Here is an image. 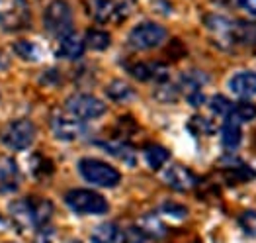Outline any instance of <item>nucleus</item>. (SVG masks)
<instances>
[{
	"label": "nucleus",
	"instance_id": "obj_1",
	"mask_svg": "<svg viewBox=\"0 0 256 243\" xmlns=\"http://www.w3.org/2000/svg\"><path fill=\"white\" fill-rule=\"evenodd\" d=\"M78 173L82 175L86 182H90L94 186H102V188H114L122 180V175L118 169H114L112 165H108L100 159H92V157L78 161Z\"/></svg>",
	"mask_w": 256,
	"mask_h": 243
},
{
	"label": "nucleus",
	"instance_id": "obj_20",
	"mask_svg": "<svg viewBox=\"0 0 256 243\" xmlns=\"http://www.w3.org/2000/svg\"><path fill=\"white\" fill-rule=\"evenodd\" d=\"M208 83V75L198 71V69H192L188 73H184L180 77V83H178V89L184 90L186 96H190L194 92H202V87Z\"/></svg>",
	"mask_w": 256,
	"mask_h": 243
},
{
	"label": "nucleus",
	"instance_id": "obj_27",
	"mask_svg": "<svg viewBox=\"0 0 256 243\" xmlns=\"http://www.w3.org/2000/svg\"><path fill=\"white\" fill-rule=\"evenodd\" d=\"M108 98L116 100V102H126L129 98H133V89L124 81H112L106 87Z\"/></svg>",
	"mask_w": 256,
	"mask_h": 243
},
{
	"label": "nucleus",
	"instance_id": "obj_3",
	"mask_svg": "<svg viewBox=\"0 0 256 243\" xmlns=\"http://www.w3.org/2000/svg\"><path fill=\"white\" fill-rule=\"evenodd\" d=\"M166 42V30L154 22H141L135 26L128 36V44L131 49L145 51V49H154Z\"/></svg>",
	"mask_w": 256,
	"mask_h": 243
},
{
	"label": "nucleus",
	"instance_id": "obj_37",
	"mask_svg": "<svg viewBox=\"0 0 256 243\" xmlns=\"http://www.w3.org/2000/svg\"><path fill=\"white\" fill-rule=\"evenodd\" d=\"M188 102H190L192 106H202V104L206 102V96H204L202 92H194V94L188 96Z\"/></svg>",
	"mask_w": 256,
	"mask_h": 243
},
{
	"label": "nucleus",
	"instance_id": "obj_34",
	"mask_svg": "<svg viewBox=\"0 0 256 243\" xmlns=\"http://www.w3.org/2000/svg\"><path fill=\"white\" fill-rule=\"evenodd\" d=\"M122 239H124V243H145V233L137 227V225H131V227H128L124 233H122Z\"/></svg>",
	"mask_w": 256,
	"mask_h": 243
},
{
	"label": "nucleus",
	"instance_id": "obj_4",
	"mask_svg": "<svg viewBox=\"0 0 256 243\" xmlns=\"http://www.w3.org/2000/svg\"><path fill=\"white\" fill-rule=\"evenodd\" d=\"M64 110H66V114L74 116V118L80 120V122H88V120L100 118V116L106 112V104H104L100 98L92 96V94L78 92V94H72V96L66 98Z\"/></svg>",
	"mask_w": 256,
	"mask_h": 243
},
{
	"label": "nucleus",
	"instance_id": "obj_7",
	"mask_svg": "<svg viewBox=\"0 0 256 243\" xmlns=\"http://www.w3.org/2000/svg\"><path fill=\"white\" fill-rule=\"evenodd\" d=\"M2 143L12 151L28 149L36 139V126L30 120H16L2 130Z\"/></svg>",
	"mask_w": 256,
	"mask_h": 243
},
{
	"label": "nucleus",
	"instance_id": "obj_15",
	"mask_svg": "<svg viewBox=\"0 0 256 243\" xmlns=\"http://www.w3.org/2000/svg\"><path fill=\"white\" fill-rule=\"evenodd\" d=\"M84 40H80L74 32L72 34H66L59 40V47H57V55L63 57V59H68V61H76L84 55Z\"/></svg>",
	"mask_w": 256,
	"mask_h": 243
},
{
	"label": "nucleus",
	"instance_id": "obj_17",
	"mask_svg": "<svg viewBox=\"0 0 256 243\" xmlns=\"http://www.w3.org/2000/svg\"><path fill=\"white\" fill-rule=\"evenodd\" d=\"M102 147H104V151L110 155H114L116 159H120V161H124L126 165L129 167H135L137 165V155H135V149L128 145L126 141H122V139H116V141H102L100 143Z\"/></svg>",
	"mask_w": 256,
	"mask_h": 243
},
{
	"label": "nucleus",
	"instance_id": "obj_21",
	"mask_svg": "<svg viewBox=\"0 0 256 243\" xmlns=\"http://www.w3.org/2000/svg\"><path fill=\"white\" fill-rule=\"evenodd\" d=\"M30 204H32L36 227L42 229L45 225H49V221L53 218V204L49 200H43V198H30Z\"/></svg>",
	"mask_w": 256,
	"mask_h": 243
},
{
	"label": "nucleus",
	"instance_id": "obj_32",
	"mask_svg": "<svg viewBox=\"0 0 256 243\" xmlns=\"http://www.w3.org/2000/svg\"><path fill=\"white\" fill-rule=\"evenodd\" d=\"M238 223H240V227H242L244 233L256 237V210H244L238 216Z\"/></svg>",
	"mask_w": 256,
	"mask_h": 243
},
{
	"label": "nucleus",
	"instance_id": "obj_22",
	"mask_svg": "<svg viewBox=\"0 0 256 243\" xmlns=\"http://www.w3.org/2000/svg\"><path fill=\"white\" fill-rule=\"evenodd\" d=\"M145 237H150V239H162L166 235V225L158 220L154 214H147L139 220V225H137Z\"/></svg>",
	"mask_w": 256,
	"mask_h": 243
},
{
	"label": "nucleus",
	"instance_id": "obj_8",
	"mask_svg": "<svg viewBox=\"0 0 256 243\" xmlns=\"http://www.w3.org/2000/svg\"><path fill=\"white\" fill-rule=\"evenodd\" d=\"M30 24V10L26 0H0V26L4 30L16 32Z\"/></svg>",
	"mask_w": 256,
	"mask_h": 243
},
{
	"label": "nucleus",
	"instance_id": "obj_31",
	"mask_svg": "<svg viewBox=\"0 0 256 243\" xmlns=\"http://www.w3.org/2000/svg\"><path fill=\"white\" fill-rule=\"evenodd\" d=\"M210 108L214 112L215 116H221V118H227L231 112H233V102L229 100V98H225V96H221V94H215L214 98L210 100Z\"/></svg>",
	"mask_w": 256,
	"mask_h": 243
},
{
	"label": "nucleus",
	"instance_id": "obj_38",
	"mask_svg": "<svg viewBox=\"0 0 256 243\" xmlns=\"http://www.w3.org/2000/svg\"><path fill=\"white\" fill-rule=\"evenodd\" d=\"M194 243H200V241H194Z\"/></svg>",
	"mask_w": 256,
	"mask_h": 243
},
{
	"label": "nucleus",
	"instance_id": "obj_18",
	"mask_svg": "<svg viewBox=\"0 0 256 243\" xmlns=\"http://www.w3.org/2000/svg\"><path fill=\"white\" fill-rule=\"evenodd\" d=\"M240 139H242L240 122L229 114V116L225 118V122H223V128H221V141H223V145H225L227 149H235V147H238Z\"/></svg>",
	"mask_w": 256,
	"mask_h": 243
},
{
	"label": "nucleus",
	"instance_id": "obj_19",
	"mask_svg": "<svg viewBox=\"0 0 256 243\" xmlns=\"http://www.w3.org/2000/svg\"><path fill=\"white\" fill-rule=\"evenodd\" d=\"M231 40L233 44L238 45H248V47L256 45V22H242V20L233 22Z\"/></svg>",
	"mask_w": 256,
	"mask_h": 243
},
{
	"label": "nucleus",
	"instance_id": "obj_28",
	"mask_svg": "<svg viewBox=\"0 0 256 243\" xmlns=\"http://www.w3.org/2000/svg\"><path fill=\"white\" fill-rule=\"evenodd\" d=\"M231 116L236 118L240 124H246V122H252L256 118V106L252 102H248V100H242V102H238L235 104V108L231 112Z\"/></svg>",
	"mask_w": 256,
	"mask_h": 243
},
{
	"label": "nucleus",
	"instance_id": "obj_13",
	"mask_svg": "<svg viewBox=\"0 0 256 243\" xmlns=\"http://www.w3.org/2000/svg\"><path fill=\"white\" fill-rule=\"evenodd\" d=\"M227 87L238 98H250L256 94V73H252V71L236 73L229 79Z\"/></svg>",
	"mask_w": 256,
	"mask_h": 243
},
{
	"label": "nucleus",
	"instance_id": "obj_10",
	"mask_svg": "<svg viewBox=\"0 0 256 243\" xmlns=\"http://www.w3.org/2000/svg\"><path fill=\"white\" fill-rule=\"evenodd\" d=\"M129 75L137 81H143V83H156V85H162L168 81V67L164 63H158V61H150V63H135V65L129 67Z\"/></svg>",
	"mask_w": 256,
	"mask_h": 243
},
{
	"label": "nucleus",
	"instance_id": "obj_16",
	"mask_svg": "<svg viewBox=\"0 0 256 243\" xmlns=\"http://www.w3.org/2000/svg\"><path fill=\"white\" fill-rule=\"evenodd\" d=\"M8 212H10V218H12V221H14L18 227H22V229L36 227V221H34V212H32L30 198H28V200H14V202L8 206Z\"/></svg>",
	"mask_w": 256,
	"mask_h": 243
},
{
	"label": "nucleus",
	"instance_id": "obj_29",
	"mask_svg": "<svg viewBox=\"0 0 256 243\" xmlns=\"http://www.w3.org/2000/svg\"><path fill=\"white\" fill-rule=\"evenodd\" d=\"M188 130L194 135H214L215 132L214 124L204 116H192V120L188 122Z\"/></svg>",
	"mask_w": 256,
	"mask_h": 243
},
{
	"label": "nucleus",
	"instance_id": "obj_12",
	"mask_svg": "<svg viewBox=\"0 0 256 243\" xmlns=\"http://www.w3.org/2000/svg\"><path fill=\"white\" fill-rule=\"evenodd\" d=\"M206 22V28L214 34L215 42L221 45V47H227L231 44L233 45V40H231V30H233V22L227 20L225 16H217V14H210L204 18Z\"/></svg>",
	"mask_w": 256,
	"mask_h": 243
},
{
	"label": "nucleus",
	"instance_id": "obj_9",
	"mask_svg": "<svg viewBox=\"0 0 256 243\" xmlns=\"http://www.w3.org/2000/svg\"><path fill=\"white\" fill-rule=\"evenodd\" d=\"M51 132L57 139L63 141H74L78 137H82L86 132L84 124L80 120H76L70 114H55L51 118Z\"/></svg>",
	"mask_w": 256,
	"mask_h": 243
},
{
	"label": "nucleus",
	"instance_id": "obj_25",
	"mask_svg": "<svg viewBox=\"0 0 256 243\" xmlns=\"http://www.w3.org/2000/svg\"><path fill=\"white\" fill-rule=\"evenodd\" d=\"M168 159H170V153L162 145H147L145 147V161H147V165H149L152 171L160 169Z\"/></svg>",
	"mask_w": 256,
	"mask_h": 243
},
{
	"label": "nucleus",
	"instance_id": "obj_6",
	"mask_svg": "<svg viewBox=\"0 0 256 243\" xmlns=\"http://www.w3.org/2000/svg\"><path fill=\"white\" fill-rule=\"evenodd\" d=\"M86 10L96 22H122L129 16L126 0H86Z\"/></svg>",
	"mask_w": 256,
	"mask_h": 243
},
{
	"label": "nucleus",
	"instance_id": "obj_30",
	"mask_svg": "<svg viewBox=\"0 0 256 243\" xmlns=\"http://www.w3.org/2000/svg\"><path fill=\"white\" fill-rule=\"evenodd\" d=\"M178 94H180V89L178 87H172L168 83L158 85L156 90H154V98L158 102H162V104H174L176 98H178Z\"/></svg>",
	"mask_w": 256,
	"mask_h": 243
},
{
	"label": "nucleus",
	"instance_id": "obj_23",
	"mask_svg": "<svg viewBox=\"0 0 256 243\" xmlns=\"http://www.w3.org/2000/svg\"><path fill=\"white\" fill-rule=\"evenodd\" d=\"M120 237H122V231L116 223H100L90 233V241L92 243H118Z\"/></svg>",
	"mask_w": 256,
	"mask_h": 243
},
{
	"label": "nucleus",
	"instance_id": "obj_35",
	"mask_svg": "<svg viewBox=\"0 0 256 243\" xmlns=\"http://www.w3.org/2000/svg\"><path fill=\"white\" fill-rule=\"evenodd\" d=\"M34 243H53V229L49 227V225H45L40 229V233H38V237H36V241Z\"/></svg>",
	"mask_w": 256,
	"mask_h": 243
},
{
	"label": "nucleus",
	"instance_id": "obj_24",
	"mask_svg": "<svg viewBox=\"0 0 256 243\" xmlns=\"http://www.w3.org/2000/svg\"><path fill=\"white\" fill-rule=\"evenodd\" d=\"M14 53L24 59V61H40L43 55V49L38 44L30 42V40H22V42H16L14 44Z\"/></svg>",
	"mask_w": 256,
	"mask_h": 243
},
{
	"label": "nucleus",
	"instance_id": "obj_36",
	"mask_svg": "<svg viewBox=\"0 0 256 243\" xmlns=\"http://www.w3.org/2000/svg\"><path fill=\"white\" fill-rule=\"evenodd\" d=\"M238 6L250 16H256V0H238Z\"/></svg>",
	"mask_w": 256,
	"mask_h": 243
},
{
	"label": "nucleus",
	"instance_id": "obj_11",
	"mask_svg": "<svg viewBox=\"0 0 256 243\" xmlns=\"http://www.w3.org/2000/svg\"><path fill=\"white\" fill-rule=\"evenodd\" d=\"M164 182L170 188H174V190L186 192V190H192L194 186L198 184V177L194 175L190 169H186L182 165H170L164 171Z\"/></svg>",
	"mask_w": 256,
	"mask_h": 243
},
{
	"label": "nucleus",
	"instance_id": "obj_5",
	"mask_svg": "<svg viewBox=\"0 0 256 243\" xmlns=\"http://www.w3.org/2000/svg\"><path fill=\"white\" fill-rule=\"evenodd\" d=\"M43 24H45L47 32H51L53 36L63 38L66 34H72V12H70V6L64 0H53L45 8Z\"/></svg>",
	"mask_w": 256,
	"mask_h": 243
},
{
	"label": "nucleus",
	"instance_id": "obj_26",
	"mask_svg": "<svg viewBox=\"0 0 256 243\" xmlns=\"http://www.w3.org/2000/svg\"><path fill=\"white\" fill-rule=\"evenodd\" d=\"M84 44L90 49H94V51H104L112 44V38H110V34L104 32V30H88L86 32Z\"/></svg>",
	"mask_w": 256,
	"mask_h": 243
},
{
	"label": "nucleus",
	"instance_id": "obj_14",
	"mask_svg": "<svg viewBox=\"0 0 256 243\" xmlns=\"http://www.w3.org/2000/svg\"><path fill=\"white\" fill-rule=\"evenodd\" d=\"M18 186H20L18 165L8 157H0V194L14 192Z\"/></svg>",
	"mask_w": 256,
	"mask_h": 243
},
{
	"label": "nucleus",
	"instance_id": "obj_33",
	"mask_svg": "<svg viewBox=\"0 0 256 243\" xmlns=\"http://www.w3.org/2000/svg\"><path fill=\"white\" fill-rule=\"evenodd\" d=\"M160 212H164L166 216L176 218V220H184L188 216V208L182 206V204H176V202H164L160 206Z\"/></svg>",
	"mask_w": 256,
	"mask_h": 243
},
{
	"label": "nucleus",
	"instance_id": "obj_2",
	"mask_svg": "<svg viewBox=\"0 0 256 243\" xmlns=\"http://www.w3.org/2000/svg\"><path fill=\"white\" fill-rule=\"evenodd\" d=\"M64 202L74 214H80V216H102L110 208L108 200L102 194H98L94 190H86V188L68 190L64 196Z\"/></svg>",
	"mask_w": 256,
	"mask_h": 243
}]
</instances>
